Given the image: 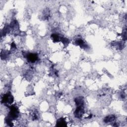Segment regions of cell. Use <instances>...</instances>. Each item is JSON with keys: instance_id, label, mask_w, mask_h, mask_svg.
<instances>
[{"instance_id": "cell-4", "label": "cell", "mask_w": 127, "mask_h": 127, "mask_svg": "<svg viewBox=\"0 0 127 127\" xmlns=\"http://www.w3.org/2000/svg\"><path fill=\"white\" fill-rule=\"evenodd\" d=\"M27 61L30 63L35 62L38 58V56L36 53H29L26 54Z\"/></svg>"}, {"instance_id": "cell-8", "label": "cell", "mask_w": 127, "mask_h": 127, "mask_svg": "<svg viewBox=\"0 0 127 127\" xmlns=\"http://www.w3.org/2000/svg\"><path fill=\"white\" fill-rule=\"evenodd\" d=\"M57 127H65L66 126V123L65 121V119L63 118L59 119L57 121Z\"/></svg>"}, {"instance_id": "cell-3", "label": "cell", "mask_w": 127, "mask_h": 127, "mask_svg": "<svg viewBox=\"0 0 127 127\" xmlns=\"http://www.w3.org/2000/svg\"><path fill=\"white\" fill-rule=\"evenodd\" d=\"M84 105L76 106V109L74 112V115L75 117L78 119L81 118L84 114Z\"/></svg>"}, {"instance_id": "cell-1", "label": "cell", "mask_w": 127, "mask_h": 127, "mask_svg": "<svg viewBox=\"0 0 127 127\" xmlns=\"http://www.w3.org/2000/svg\"><path fill=\"white\" fill-rule=\"evenodd\" d=\"M19 116V110L15 105H12L10 107V111L7 117L12 120H15Z\"/></svg>"}, {"instance_id": "cell-2", "label": "cell", "mask_w": 127, "mask_h": 127, "mask_svg": "<svg viewBox=\"0 0 127 127\" xmlns=\"http://www.w3.org/2000/svg\"><path fill=\"white\" fill-rule=\"evenodd\" d=\"M1 102L5 105L11 104L13 102V97L10 92L7 93L2 96Z\"/></svg>"}, {"instance_id": "cell-9", "label": "cell", "mask_w": 127, "mask_h": 127, "mask_svg": "<svg viewBox=\"0 0 127 127\" xmlns=\"http://www.w3.org/2000/svg\"><path fill=\"white\" fill-rule=\"evenodd\" d=\"M62 37L60 36L59 35L57 34H53L51 35V38H52L53 40L55 42H58L61 40Z\"/></svg>"}, {"instance_id": "cell-6", "label": "cell", "mask_w": 127, "mask_h": 127, "mask_svg": "<svg viewBox=\"0 0 127 127\" xmlns=\"http://www.w3.org/2000/svg\"><path fill=\"white\" fill-rule=\"evenodd\" d=\"M75 43L76 45H79L81 48H87L88 45L84 42V41L80 39V38H78L75 40Z\"/></svg>"}, {"instance_id": "cell-7", "label": "cell", "mask_w": 127, "mask_h": 127, "mask_svg": "<svg viewBox=\"0 0 127 127\" xmlns=\"http://www.w3.org/2000/svg\"><path fill=\"white\" fill-rule=\"evenodd\" d=\"M74 102L76 106H83L84 105V98L83 97L80 96L77 97L74 99Z\"/></svg>"}, {"instance_id": "cell-5", "label": "cell", "mask_w": 127, "mask_h": 127, "mask_svg": "<svg viewBox=\"0 0 127 127\" xmlns=\"http://www.w3.org/2000/svg\"><path fill=\"white\" fill-rule=\"evenodd\" d=\"M116 117L114 115H110L106 116L104 119V122L106 124L113 123L116 120Z\"/></svg>"}]
</instances>
